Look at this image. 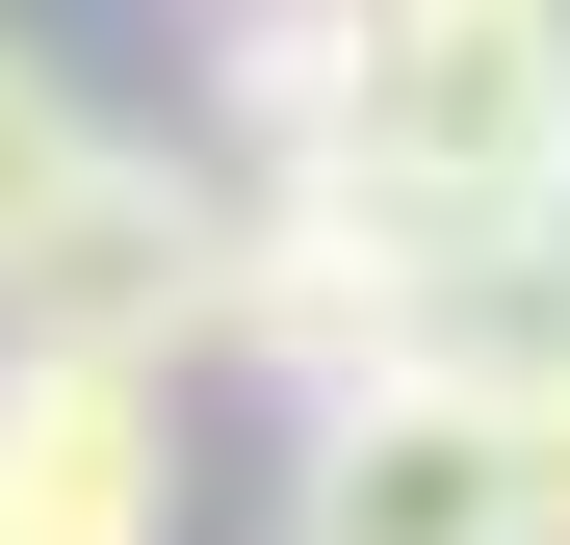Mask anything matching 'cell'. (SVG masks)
<instances>
[{"label":"cell","instance_id":"obj_8","mask_svg":"<svg viewBox=\"0 0 570 545\" xmlns=\"http://www.w3.org/2000/svg\"><path fill=\"white\" fill-rule=\"evenodd\" d=\"M493 390H519V468H544V545H570V286L493 338Z\"/></svg>","mask_w":570,"mask_h":545},{"label":"cell","instance_id":"obj_5","mask_svg":"<svg viewBox=\"0 0 570 545\" xmlns=\"http://www.w3.org/2000/svg\"><path fill=\"white\" fill-rule=\"evenodd\" d=\"M0 545H181V416H156V363L0 338Z\"/></svg>","mask_w":570,"mask_h":545},{"label":"cell","instance_id":"obj_7","mask_svg":"<svg viewBox=\"0 0 570 545\" xmlns=\"http://www.w3.org/2000/svg\"><path fill=\"white\" fill-rule=\"evenodd\" d=\"M78 182H105V105H78V78H52L27 27H0V260H27V234L78 208Z\"/></svg>","mask_w":570,"mask_h":545},{"label":"cell","instance_id":"obj_4","mask_svg":"<svg viewBox=\"0 0 570 545\" xmlns=\"http://www.w3.org/2000/svg\"><path fill=\"white\" fill-rule=\"evenodd\" d=\"M466 312V260L390 208L363 156H285L259 182V260H234V363H285V390H363V363H415Z\"/></svg>","mask_w":570,"mask_h":545},{"label":"cell","instance_id":"obj_1","mask_svg":"<svg viewBox=\"0 0 570 545\" xmlns=\"http://www.w3.org/2000/svg\"><path fill=\"white\" fill-rule=\"evenodd\" d=\"M363 182H390L466 286H544L570 260V0H390Z\"/></svg>","mask_w":570,"mask_h":545},{"label":"cell","instance_id":"obj_3","mask_svg":"<svg viewBox=\"0 0 570 545\" xmlns=\"http://www.w3.org/2000/svg\"><path fill=\"white\" fill-rule=\"evenodd\" d=\"M285 545H544L493 338H415V363H363V390L285 416Z\"/></svg>","mask_w":570,"mask_h":545},{"label":"cell","instance_id":"obj_6","mask_svg":"<svg viewBox=\"0 0 570 545\" xmlns=\"http://www.w3.org/2000/svg\"><path fill=\"white\" fill-rule=\"evenodd\" d=\"M363 78H390V0H208V105H234L259 182L285 156H363Z\"/></svg>","mask_w":570,"mask_h":545},{"label":"cell","instance_id":"obj_2","mask_svg":"<svg viewBox=\"0 0 570 545\" xmlns=\"http://www.w3.org/2000/svg\"><path fill=\"white\" fill-rule=\"evenodd\" d=\"M234 260H259V182H208V156H130L105 130V182L0 260V338H52V363H234Z\"/></svg>","mask_w":570,"mask_h":545}]
</instances>
